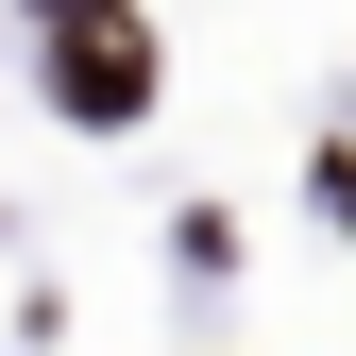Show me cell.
Listing matches in <instances>:
<instances>
[{
  "label": "cell",
  "mask_w": 356,
  "mask_h": 356,
  "mask_svg": "<svg viewBox=\"0 0 356 356\" xmlns=\"http://www.w3.org/2000/svg\"><path fill=\"white\" fill-rule=\"evenodd\" d=\"M51 17H68V68H51V85H68L85 119H136V102H153V34L119 17V0H51Z\"/></svg>",
  "instance_id": "1"
}]
</instances>
